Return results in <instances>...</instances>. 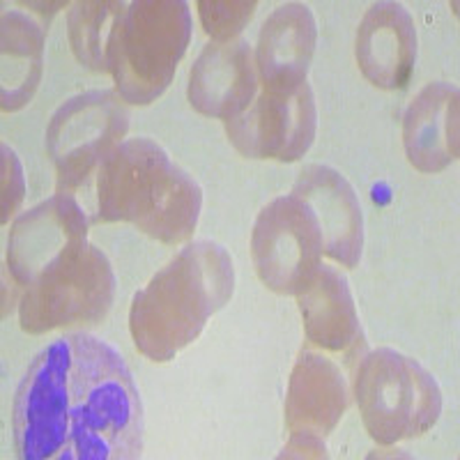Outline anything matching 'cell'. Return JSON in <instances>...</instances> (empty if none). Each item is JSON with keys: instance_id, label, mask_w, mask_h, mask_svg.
I'll return each mask as SVG.
<instances>
[{"instance_id": "obj_4", "label": "cell", "mask_w": 460, "mask_h": 460, "mask_svg": "<svg viewBox=\"0 0 460 460\" xmlns=\"http://www.w3.org/2000/svg\"><path fill=\"white\" fill-rule=\"evenodd\" d=\"M189 40L191 10L182 0L127 3L111 47V74L122 100L146 106L162 97Z\"/></svg>"}, {"instance_id": "obj_9", "label": "cell", "mask_w": 460, "mask_h": 460, "mask_svg": "<svg viewBox=\"0 0 460 460\" xmlns=\"http://www.w3.org/2000/svg\"><path fill=\"white\" fill-rule=\"evenodd\" d=\"M318 131V106L309 84L295 90H262L249 109L226 120V134L249 159L297 162L311 150Z\"/></svg>"}, {"instance_id": "obj_6", "label": "cell", "mask_w": 460, "mask_h": 460, "mask_svg": "<svg viewBox=\"0 0 460 460\" xmlns=\"http://www.w3.org/2000/svg\"><path fill=\"white\" fill-rule=\"evenodd\" d=\"M113 297V267L106 253L88 242L26 288L19 323L26 334L35 336L74 324H97L111 311Z\"/></svg>"}, {"instance_id": "obj_13", "label": "cell", "mask_w": 460, "mask_h": 460, "mask_svg": "<svg viewBox=\"0 0 460 460\" xmlns=\"http://www.w3.org/2000/svg\"><path fill=\"white\" fill-rule=\"evenodd\" d=\"M293 194L309 205L323 233V253L343 267L359 265L364 212L355 189L336 168L311 164L299 171Z\"/></svg>"}, {"instance_id": "obj_14", "label": "cell", "mask_w": 460, "mask_h": 460, "mask_svg": "<svg viewBox=\"0 0 460 460\" xmlns=\"http://www.w3.org/2000/svg\"><path fill=\"white\" fill-rule=\"evenodd\" d=\"M357 65L376 88L401 90L417 65V28L401 3H373L357 28Z\"/></svg>"}, {"instance_id": "obj_1", "label": "cell", "mask_w": 460, "mask_h": 460, "mask_svg": "<svg viewBox=\"0 0 460 460\" xmlns=\"http://www.w3.org/2000/svg\"><path fill=\"white\" fill-rule=\"evenodd\" d=\"M12 430L22 460L141 458V392L113 345L84 332L60 336L16 389Z\"/></svg>"}, {"instance_id": "obj_20", "label": "cell", "mask_w": 460, "mask_h": 460, "mask_svg": "<svg viewBox=\"0 0 460 460\" xmlns=\"http://www.w3.org/2000/svg\"><path fill=\"white\" fill-rule=\"evenodd\" d=\"M258 3H219V0H200L199 19L203 31L212 37V42H230L237 40L246 23L252 22Z\"/></svg>"}, {"instance_id": "obj_12", "label": "cell", "mask_w": 460, "mask_h": 460, "mask_svg": "<svg viewBox=\"0 0 460 460\" xmlns=\"http://www.w3.org/2000/svg\"><path fill=\"white\" fill-rule=\"evenodd\" d=\"M258 94V72L252 44L237 37L209 42L189 74L187 97L205 118L233 120Z\"/></svg>"}, {"instance_id": "obj_16", "label": "cell", "mask_w": 460, "mask_h": 460, "mask_svg": "<svg viewBox=\"0 0 460 460\" xmlns=\"http://www.w3.org/2000/svg\"><path fill=\"white\" fill-rule=\"evenodd\" d=\"M458 88L447 81L426 85L402 115V146L419 172H442L458 159Z\"/></svg>"}, {"instance_id": "obj_15", "label": "cell", "mask_w": 460, "mask_h": 460, "mask_svg": "<svg viewBox=\"0 0 460 460\" xmlns=\"http://www.w3.org/2000/svg\"><path fill=\"white\" fill-rule=\"evenodd\" d=\"M318 44V23L309 5L286 3L267 16L258 35L256 72L265 90L286 93L306 84Z\"/></svg>"}, {"instance_id": "obj_7", "label": "cell", "mask_w": 460, "mask_h": 460, "mask_svg": "<svg viewBox=\"0 0 460 460\" xmlns=\"http://www.w3.org/2000/svg\"><path fill=\"white\" fill-rule=\"evenodd\" d=\"M113 90H90L65 102L47 129V152L56 166L58 191L72 194L94 172L129 129V111Z\"/></svg>"}, {"instance_id": "obj_3", "label": "cell", "mask_w": 460, "mask_h": 460, "mask_svg": "<svg viewBox=\"0 0 460 460\" xmlns=\"http://www.w3.org/2000/svg\"><path fill=\"white\" fill-rule=\"evenodd\" d=\"M235 293V262L224 246L187 244L131 299L129 332L141 355L171 361L194 343Z\"/></svg>"}, {"instance_id": "obj_19", "label": "cell", "mask_w": 460, "mask_h": 460, "mask_svg": "<svg viewBox=\"0 0 460 460\" xmlns=\"http://www.w3.org/2000/svg\"><path fill=\"white\" fill-rule=\"evenodd\" d=\"M127 3H76L67 16L69 44L81 65L111 72V47Z\"/></svg>"}, {"instance_id": "obj_17", "label": "cell", "mask_w": 460, "mask_h": 460, "mask_svg": "<svg viewBox=\"0 0 460 460\" xmlns=\"http://www.w3.org/2000/svg\"><path fill=\"white\" fill-rule=\"evenodd\" d=\"M295 297L311 343L327 352H350L364 345L352 290L336 267L320 262Z\"/></svg>"}, {"instance_id": "obj_8", "label": "cell", "mask_w": 460, "mask_h": 460, "mask_svg": "<svg viewBox=\"0 0 460 460\" xmlns=\"http://www.w3.org/2000/svg\"><path fill=\"white\" fill-rule=\"evenodd\" d=\"M252 256L261 281L277 295H297L323 258V233L299 196L274 199L258 215Z\"/></svg>"}, {"instance_id": "obj_5", "label": "cell", "mask_w": 460, "mask_h": 460, "mask_svg": "<svg viewBox=\"0 0 460 460\" xmlns=\"http://www.w3.org/2000/svg\"><path fill=\"white\" fill-rule=\"evenodd\" d=\"M355 398L368 435L385 447L429 433L442 414V389L433 373L394 348L361 357Z\"/></svg>"}, {"instance_id": "obj_2", "label": "cell", "mask_w": 460, "mask_h": 460, "mask_svg": "<svg viewBox=\"0 0 460 460\" xmlns=\"http://www.w3.org/2000/svg\"><path fill=\"white\" fill-rule=\"evenodd\" d=\"M97 224L137 226L152 240L182 244L194 235L203 208V189L146 137L127 138L94 172Z\"/></svg>"}, {"instance_id": "obj_21", "label": "cell", "mask_w": 460, "mask_h": 460, "mask_svg": "<svg viewBox=\"0 0 460 460\" xmlns=\"http://www.w3.org/2000/svg\"><path fill=\"white\" fill-rule=\"evenodd\" d=\"M0 191H3V199H0V221L7 224L10 217L16 215L19 205L23 203V196H26V178H23V168L19 157L14 155L10 146H3V182H0Z\"/></svg>"}, {"instance_id": "obj_11", "label": "cell", "mask_w": 460, "mask_h": 460, "mask_svg": "<svg viewBox=\"0 0 460 460\" xmlns=\"http://www.w3.org/2000/svg\"><path fill=\"white\" fill-rule=\"evenodd\" d=\"M93 219L72 194L47 199L14 221L7 240V270L19 286L28 288L53 265L88 244Z\"/></svg>"}, {"instance_id": "obj_18", "label": "cell", "mask_w": 460, "mask_h": 460, "mask_svg": "<svg viewBox=\"0 0 460 460\" xmlns=\"http://www.w3.org/2000/svg\"><path fill=\"white\" fill-rule=\"evenodd\" d=\"M44 26L19 10L3 12V111L23 109L37 93L44 69Z\"/></svg>"}, {"instance_id": "obj_10", "label": "cell", "mask_w": 460, "mask_h": 460, "mask_svg": "<svg viewBox=\"0 0 460 460\" xmlns=\"http://www.w3.org/2000/svg\"><path fill=\"white\" fill-rule=\"evenodd\" d=\"M350 402L343 371L323 352L302 348L286 396L290 442L281 458H324V438L336 429Z\"/></svg>"}]
</instances>
